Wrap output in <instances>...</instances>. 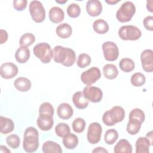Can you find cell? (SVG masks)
<instances>
[{
	"instance_id": "obj_1",
	"label": "cell",
	"mask_w": 153,
	"mask_h": 153,
	"mask_svg": "<svg viewBox=\"0 0 153 153\" xmlns=\"http://www.w3.org/2000/svg\"><path fill=\"white\" fill-rule=\"evenodd\" d=\"M52 58L56 63L69 67L75 63L76 54L71 48L57 45L52 50Z\"/></svg>"
},
{
	"instance_id": "obj_2",
	"label": "cell",
	"mask_w": 153,
	"mask_h": 153,
	"mask_svg": "<svg viewBox=\"0 0 153 153\" xmlns=\"http://www.w3.org/2000/svg\"><path fill=\"white\" fill-rule=\"evenodd\" d=\"M39 133L38 130L33 127H27L24 133L23 148L27 152H35L38 148Z\"/></svg>"
},
{
	"instance_id": "obj_3",
	"label": "cell",
	"mask_w": 153,
	"mask_h": 153,
	"mask_svg": "<svg viewBox=\"0 0 153 153\" xmlns=\"http://www.w3.org/2000/svg\"><path fill=\"white\" fill-rule=\"evenodd\" d=\"M125 117L124 109L120 106H115L106 111L102 116L103 123L107 126H112L123 121Z\"/></svg>"
},
{
	"instance_id": "obj_4",
	"label": "cell",
	"mask_w": 153,
	"mask_h": 153,
	"mask_svg": "<svg viewBox=\"0 0 153 153\" xmlns=\"http://www.w3.org/2000/svg\"><path fill=\"white\" fill-rule=\"evenodd\" d=\"M136 12V7L131 1H126L122 4L116 13L117 19L121 23L131 20Z\"/></svg>"
},
{
	"instance_id": "obj_5",
	"label": "cell",
	"mask_w": 153,
	"mask_h": 153,
	"mask_svg": "<svg viewBox=\"0 0 153 153\" xmlns=\"http://www.w3.org/2000/svg\"><path fill=\"white\" fill-rule=\"evenodd\" d=\"M35 56L43 63H48L52 59V50L50 44L41 42L35 45L33 49Z\"/></svg>"
},
{
	"instance_id": "obj_6",
	"label": "cell",
	"mask_w": 153,
	"mask_h": 153,
	"mask_svg": "<svg viewBox=\"0 0 153 153\" xmlns=\"http://www.w3.org/2000/svg\"><path fill=\"white\" fill-rule=\"evenodd\" d=\"M119 37L124 41H136L142 36L141 30L136 26L126 25L121 26L118 30Z\"/></svg>"
},
{
	"instance_id": "obj_7",
	"label": "cell",
	"mask_w": 153,
	"mask_h": 153,
	"mask_svg": "<svg viewBox=\"0 0 153 153\" xmlns=\"http://www.w3.org/2000/svg\"><path fill=\"white\" fill-rule=\"evenodd\" d=\"M29 12L32 20L36 23H41L45 19V10L39 1H32L29 4Z\"/></svg>"
},
{
	"instance_id": "obj_8",
	"label": "cell",
	"mask_w": 153,
	"mask_h": 153,
	"mask_svg": "<svg viewBox=\"0 0 153 153\" xmlns=\"http://www.w3.org/2000/svg\"><path fill=\"white\" fill-rule=\"evenodd\" d=\"M102 127L99 123L94 122L91 123L88 128L87 139L91 144H96L99 142L101 139Z\"/></svg>"
},
{
	"instance_id": "obj_9",
	"label": "cell",
	"mask_w": 153,
	"mask_h": 153,
	"mask_svg": "<svg viewBox=\"0 0 153 153\" xmlns=\"http://www.w3.org/2000/svg\"><path fill=\"white\" fill-rule=\"evenodd\" d=\"M102 50L105 59L110 62L116 60L119 56V50L115 43L106 41L102 44Z\"/></svg>"
},
{
	"instance_id": "obj_10",
	"label": "cell",
	"mask_w": 153,
	"mask_h": 153,
	"mask_svg": "<svg viewBox=\"0 0 153 153\" xmlns=\"http://www.w3.org/2000/svg\"><path fill=\"white\" fill-rule=\"evenodd\" d=\"M101 77L100 69L97 67H91L83 72L81 75V81L87 85H91L95 83Z\"/></svg>"
},
{
	"instance_id": "obj_11",
	"label": "cell",
	"mask_w": 153,
	"mask_h": 153,
	"mask_svg": "<svg viewBox=\"0 0 153 153\" xmlns=\"http://www.w3.org/2000/svg\"><path fill=\"white\" fill-rule=\"evenodd\" d=\"M82 93L85 98L93 103L100 102L103 97L102 90L95 86H86L84 87Z\"/></svg>"
},
{
	"instance_id": "obj_12",
	"label": "cell",
	"mask_w": 153,
	"mask_h": 153,
	"mask_svg": "<svg viewBox=\"0 0 153 153\" xmlns=\"http://www.w3.org/2000/svg\"><path fill=\"white\" fill-rule=\"evenodd\" d=\"M19 69L17 65L13 63L5 62L2 64L0 69V74L4 79H11L16 76L18 74Z\"/></svg>"
},
{
	"instance_id": "obj_13",
	"label": "cell",
	"mask_w": 153,
	"mask_h": 153,
	"mask_svg": "<svg viewBox=\"0 0 153 153\" xmlns=\"http://www.w3.org/2000/svg\"><path fill=\"white\" fill-rule=\"evenodd\" d=\"M140 60L143 71L152 72L153 71V51L151 49L143 51L140 54Z\"/></svg>"
},
{
	"instance_id": "obj_14",
	"label": "cell",
	"mask_w": 153,
	"mask_h": 153,
	"mask_svg": "<svg viewBox=\"0 0 153 153\" xmlns=\"http://www.w3.org/2000/svg\"><path fill=\"white\" fill-rule=\"evenodd\" d=\"M37 126L43 131H48L51 129L54 124L53 115L48 114H39L36 121Z\"/></svg>"
},
{
	"instance_id": "obj_15",
	"label": "cell",
	"mask_w": 153,
	"mask_h": 153,
	"mask_svg": "<svg viewBox=\"0 0 153 153\" xmlns=\"http://www.w3.org/2000/svg\"><path fill=\"white\" fill-rule=\"evenodd\" d=\"M86 11L89 16L92 17L98 16L102 11V5L99 0H89L85 6Z\"/></svg>"
},
{
	"instance_id": "obj_16",
	"label": "cell",
	"mask_w": 153,
	"mask_h": 153,
	"mask_svg": "<svg viewBox=\"0 0 153 153\" xmlns=\"http://www.w3.org/2000/svg\"><path fill=\"white\" fill-rule=\"evenodd\" d=\"M57 114L60 118L62 120H68L73 115L74 110L69 103L64 102L58 106Z\"/></svg>"
},
{
	"instance_id": "obj_17",
	"label": "cell",
	"mask_w": 153,
	"mask_h": 153,
	"mask_svg": "<svg viewBox=\"0 0 153 153\" xmlns=\"http://www.w3.org/2000/svg\"><path fill=\"white\" fill-rule=\"evenodd\" d=\"M150 140L146 137H139L135 143L136 153H149V146H152Z\"/></svg>"
},
{
	"instance_id": "obj_18",
	"label": "cell",
	"mask_w": 153,
	"mask_h": 153,
	"mask_svg": "<svg viewBox=\"0 0 153 153\" xmlns=\"http://www.w3.org/2000/svg\"><path fill=\"white\" fill-rule=\"evenodd\" d=\"M48 17L50 20L53 23H59L65 18L63 10L59 7H53L49 11Z\"/></svg>"
},
{
	"instance_id": "obj_19",
	"label": "cell",
	"mask_w": 153,
	"mask_h": 153,
	"mask_svg": "<svg viewBox=\"0 0 153 153\" xmlns=\"http://www.w3.org/2000/svg\"><path fill=\"white\" fill-rule=\"evenodd\" d=\"M72 101L75 107L79 109L86 108L89 103V100L85 98L82 91L75 92L72 96Z\"/></svg>"
},
{
	"instance_id": "obj_20",
	"label": "cell",
	"mask_w": 153,
	"mask_h": 153,
	"mask_svg": "<svg viewBox=\"0 0 153 153\" xmlns=\"http://www.w3.org/2000/svg\"><path fill=\"white\" fill-rule=\"evenodd\" d=\"M14 124L13 121L7 117H0V131L2 134H8L13 131Z\"/></svg>"
},
{
	"instance_id": "obj_21",
	"label": "cell",
	"mask_w": 153,
	"mask_h": 153,
	"mask_svg": "<svg viewBox=\"0 0 153 153\" xmlns=\"http://www.w3.org/2000/svg\"><path fill=\"white\" fill-rule=\"evenodd\" d=\"M14 87L19 91L26 92L29 90L32 86L31 81L27 78L19 77L14 82Z\"/></svg>"
},
{
	"instance_id": "obj_22",
	"label": "cell",
	"mask_w": 153,
	"mask_h": 153,
	"mask_svg": "<svg viewBox=\"0 0 153 153\" xmlns=\"http://www.w3.org/2000/svg\"><path fill=\"white\" fill-rule=\"evenodd\" d=\"M115 153H131L132 146L130 142L124 139L120 140L114 147Z\"/></svg>"
},
{
	"instance_id": "obj_23",
	"label": "cell",
	"mask_w": 153,
	"mask_h": 153,
	"mask_svg": "<svg viewBox=\"0 0 153 153\" xmlns=\"http://www.w3.org/2000/svg\"><path fill=\"white\" fill-rule=\"evenodd\" d=\"M63 144L68 149H73L78 144V137L73 133H68L63 137Z\"/></svg>"
},
{
	"instance_id": "obj_24",
	"label": "cell",
	"mask_w": 153,
	"mask_h": 153,
	"mask_svg": "<svg viewBox=\"0 0 153 153\" xmlns=\"http://www.w3.org/2000/svg\"><path fill=\"white\" fill-rule=\"evenodd\" d=\"M57 35L61 38H68L72 33V27L66 23H63L57 26L56 29Z\"/></svg>"
},
{
	"instance_id": "obj_25",
	"label": "cell",
	"mask_w": 153,
	"mask_h": 153,
	"mask_svg": "<svg viewBox=\"0 0 153 153\" xmlns=\"http://www.w3.org/2000/svg\"><path fill=\"white\" fill-rule=\"evenodd\" d=\"M30 57V50L27 47H20L16 51V60L20 63H26Z\"/></svg>"
},
{
	"instance_id": "obj_26",
	"label": "cell",
	"mask_w": 153,
	"mask_h": 153,
	"mask_svg": "<svg viewBox=\"0 0 153 153\" xmlns=\"http://www.w3.org/2000/svg\"><path fill=\"white\" fill-rule=\"evenodd\" d=\"M42 151L44 153H62L63 152L60 145L51 140H48L44 142L42 147Z\"/></svg>"
},
{
	"instance_id": "obj_27",
	"label": "cell",
	"mask_w": 153,
	"mask_h": 153,
	"mask_svg": "<svg viewBox=\"0 0 153 153\" xmlns=\"http://www.w3.org/2000/svg\"><path fill=\"white\" fill-rule=\"evenodd\" d=\"M142 122L134 118H129L127 123L126 130L131 135L136 134L140 131L142 126Z\"/></svg>"
},
{
	"instance_id": "obj_28",
	"label": "cell",
	"mask_w": 153,
	"mask_h": 153,
	"mask_svg": "<svg viewBox=\"0 0 153 153\" xmlns=\"http://www.w3.org/2000/svg\"><path fill=\"white\" fill-rule=\"evenodd\" d=\"M103 73L106 78L108 79H113L118 76V71L115 65L108 63L103 66Z\"/></svg>"
},
{
	"instance_id": "obj_29",
	"label": "cell",
	"mask_w": 153,
	"mask_h": 153,
	"mask_svg": "<svg viewBox=\"0 0 153 153\" xmlns=\"http://www.w3.org/2000/svg\"><path fill=\"white\" fill-rule=\"evenodd\" d=\"M93 28L99 34H105L109 30V25L103 19H97L93 22Z\"/></svg>"
},
{
	"instance_id": "obj_30",
	"label": "cell",
	"mask_w": 153,
	"mask_h": 153,
	"mask_svg": "<svg viewBox=\"0 0 153 153\" xmlns=\"http://www.w3.org/2000/svg\"><path fill=\"white\" fill-rule=\"evenodd\" d=\"M119 66L121 70L123 72H130L134 70L135 65L132 59L130 58H123L120 60Z\"/></svg>"
},
{
	"instance_id": "obj_31",
	"label": "cell",
	"mask_w": 153,
	"mask_h": 153,
	"mask_svg": "<svg viewBox=\"0 0 153 153\" xmlns=\"http://www.w3.org/2000/svg\"><path fill=\"white\" fill-rule=\"evenodd\" d=\"M118 131L114 128L108 130L104 135V140L108 145H113L118 139Z\"/></svg>"
},
{
	"instance_id": "obj_32",
	"label": "cell",
	"mask_w": 153,
	"mask_h": 153,
	"mask_svg": "<svg viewBox=\"0 0 153 153\" xmlns=\"http://www.w3.org/2000/svg\"><path fill=\"white\" fill-rule=\"evenodd\" d=\"M35 41V36L32 33H26L20 38L19 44L21 47H29Z\"/></svg>"
},
{
	"instance_id": "obj_33",
	"label": "cell",
	"mask_w": 153,
	"mask_h": 153,
	"mask_svg": "<svg viewBox=\"0 0 153 153\" xmlns=\"http://www.w3.org/2000/svg\"><path fill=\"white\" fill-rule=\"evenodd\" d=\"M146 81L145 76L141 72H136L133 74L130 78L131 84L135 87H140L143 85Z\"/></svg>"
},
{
	"instance_id": "obj_34",
	"label": "cell",
	"mask_w": 153,
	"mask_h": 153,
	"mask_svg": "<svg viewBox=\"0 0 153 153\" xmlns=\"http://www.w3.org/2000/svg\"><path fill=\"white\" fill-rule=\"evenodd\" d=\"M69 126L64 123H59L55 127V132L57 136L63 137L65 135L70 133Z\"/></svg>"
},
{
	"instance_id": "obj_35",
	"label": "cell",
	"mask_w": 153,
	"mask_h": 153,
	"mask_svg": "<svg viewBox=\"0 0 153 153\" xmlns=\"http://www.w3.org/2000/svg\"><path fill=\"white\" fill-rule=\"evenodd\" d=\"M91 61V57L88 54L86 53H81L77 58L76 64L80 68H85L90 65Z\"/></svg>"
},
{
	"instance_id": "obj_36",
	"label": "cell",
	"mask_w": 153,
	"mask_h": 153,
	"mask_svg": "<svg viewBox=\"0 0 153 153\" xmlns=\"http://www.w3.org/2000/svg\"><path fill=\"white\" fill-rule=\"evenodd\" d=\"M73 130L76 133H82L85 130V121L82 118H76L72 122Z\"/></svg>"
},
{
	"instance_id": "obj_37",
	"label": "cell",
	"mask_w": 153,
	"mask_h": 153,
	"mask_svg": "<svg viewBox=\"0 0 153 153\" xmlns=\"http://www.w3.org/2000/svg\"><path fill=\"white\" fill-rule=\"evenodd\" d=\"M67 13L71 18L78 17L81 13V8L79 6L75 3H72L69 5L67 8Z\"/></svg>"
},
{
	"instance_id": "obj_38",
	"label": "cell",
	"mask_w": 153,
	"mask_h": 153,
	"mask_svg": "<svg viewBox=\"0 0 153 153\" xmlns=\"http://www.w3.org/2000/svg\"><path fill=\"white\" fill-rule=\"evenodd\" d=\"M6 143L10 148L16 149L20 146V139L17 134H12L7 137Z\"/></svg>"
},
{
	"instance_id": "obj_39",
	"label": "cell",
	"mask_w": 153,
	"mask_h": 153,
	"mask_svg": "<svg viewBox=\"0 0 153 153\" xmlns=\"http://www.w3.org/2000/svg\"><path fill=\"white\" fill-rule=\"evenodd\" d=\"M129 118H134L139 120L142 123L145 121V115L144 112L139 108H135L131 111L129 114Z\"/></svg>"
},
{
	"instance_id": "obj_40",
	"label": "cell",
	"mask_w": 153,
	"mask_h": 153,
	"mask_svg": "<svg viewBox=\"0 0 153 153\" xmlns=\"http://www.w3.org/2000/svg\"><path fill=\"white\" fill-rule=\"evenodd\" d=\"M54 108L53 105L49 102H44L42 103L39 108V114H48L54 115Z\"/></svg>"
},
{
	"instance_id": "obj_41",
	"label": "cell",
	"mask_w": 153,
	"mask_h": 153,
	"mask_svg": "<svg viewBox=\"0 0 153 153\" xmlns=\"http://www.w3.org/2000/svg\"><path fill=\"white\" fill-rule=\"evenodd\" d=\"M27 4L26 0H15L13 1V7L16 10L22 11L26 8Z\"/></svg>"
},
{
	"instance_id": "obj_42",
	"label": "cell",
	"mask_w": 153,
	"mask_h": 153,
	"mask_svg": "<svg viewBox=\"0 0 153 153\" xmlns=\"http://www.w3.org/2000/svg\"><path fill=\"white\" fill-rule=\"evenodd\" d=\"M143 26L146 30H153V17L152 16H146L143 21Z\"/></svg>"
},
{
	"instance_id": "obj_43",
	"label": "cell",
	"mask_w": 153,
	"mask_h": 153,
	"mask_svg": "<svg viewBox=\"0 0 153 153\" xmlns=\"http://www.w3.org/2000/svg\"><path fill=\"white\" fill-rule=\"evenodd\" d=\"M1 44H2L5 42L8 39V33L6 30L1 29Z\"/></svg>"
},
{
	"instance_id": "obj_44",
	"label": "cell",
	"mask_w": 153,
	"mask_h": 153,
	"mask_svg": "<svg viewBox=\"0 0 153 153\" xmlns=\"http://www.w3.org/2000/svg\"><path fill=\"white\" fill-rule=\"evenodd\" d=\"M92 152H93V153H95V152H108V151L104 148L99 146V147H97L96 148L93 149L92 151Z\"/></svg>"
},
{
	"instance_id": "obj_45",
	"label": "cell",
	"mask_w": 153,
	"mask_h": 153,
	"mask_svg": "<svg viewBox=\"0 0 153 153\" xmlns=\"http://www.w3.org/2000/svg\"><path fill=\"white\" fill-rule=\"evenodd\" d=\"M152 2L153 1H148L146 2V8L148 9V10H149L151 13L152 12Z\"/></svg>"
},
{
	"instance_id": "obj_46",
	"label": "cell",
	"mask_w": 153,
	"mask_h": 153,
	"mask_svg": "<svg viewBox=\"0 0 153 153\" xmlns=\"http://www.w3.org/2000/svg\"><path fill=\"white\" fill-rule=\"evenodd\" d=\"M0 151L1 152H3V153H10L11 151L10 149H8L4 145H1L0 146Z\"/></svg>"
},
{
	"instance_id": "obj_47",
	"label": "cell",
	"mask_w": 153,
	"mask_h": 153,
	"mask_svg": "<svg viewBox=\"0 0 153 153\" xmlns=\"http://www.w3.org/2000/svg\"><path fill=\"white\" fill-rule=\"evenodd\" d=\"M146 137L150 140L151 143L152 145V131H149V133H148L146 134Z\"/></svg>"
},
{
	"instance_id": "obj_48",
	"label": "cell",
	"mask_w": 153,
	"mask_h": 153,
	"mask_svg": "<svg viewBox=\"0 0 153 153\" xmlns=\"http://www.w3.org/2000/svg\"><path fill=\"white\" fill-rule=\"evenodd\" d=\"M105 2L110 5H114L115 4L117 3H118V2H120V1H114V0H110V1H105Z\"/></svg>"
},
{
	"instance_id": "obj_49",
	"label": "cell",
	"mask_w": 153,
	"mask_h": 153,
	"mask_svg": "<svg viewBox=\"0 0 153 153\" xmlns=\"http://www.w3.org/2000/svg\"><path fill=\"white\" fill-rule=\"evenodd\" d=\"M68 1L67 0H64V1H62V0H56V2L58 3V4H65Z\"/></svg>"
}]
</instances>
